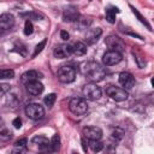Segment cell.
<instances>
[{
	"label": "cell",
	"instance_id": "1",
	"mask_svg": "<svg viewBox=\"0 0 154 154\" xmlns=\"http://www.w3.org/2000/svg\"><path fill=\"white\" fill-rule=\"evenodd\" d=\"M81 72L83 73V76L85 78H88L93 83L102 81L105 75H106L105 67H102L97 61H94V60H90V61H87V63L82 64Z\"/></svg>",
	"mask_w": 154,
	"mask_h": 154
},
{
	"label": "cell",
	"instance_id": "2",
	"mask_svg": "<svg viewBox=\"0 0 154 154\" xmlns=\"http://www.w3.org/2000/svg\"><path fill=\"white\" fill-rule=\"evenodd\" d=\"M69 109L75 116H83L88 111V102L82 97H73L69 102Z\"/></svg>",
	"mask_w": 154,
	"mask_h": 154
},
{
	"label": "cell",
	"instance_id": "3",
	"mask_svg": "<svg viewBox=\"0 0 154 154\" xmlns=\"http://www.w3.org/2000/svg\"><path fill=\"white\" fill-rule=\"evenodd\" d=\"M57 76L61 83H71L76 78V70L70 65H63L59 67Z\"/></svg>",
	"mask_w": 154,
	"mask_h": 154
},
{
	"label": "cell",
	"instance_id": "4",
	"mask_svg": "<svg viewBox=\"0 0 154 154\" xmlns=\"http://www.w3.org/2000/svg\"><path fill=\"white\" fill-rule=\"evenodd\" d=\"M83 95L85 96L87 100H91V101H95V100H99L102 95V90L101 88L96 84V83H87L84 87H83Z\"/></svg>",
	"mask_w": 154,
	"mask_h": 154
},
{
	"label": "cell",
	"instance_id": "5",
	"mask_svg": "<svg viewBox=\"0 0 154 154\" xmlns=\"http://www.w3.org/2000/svg\"><path fill=\"white\" fill-rule=\"evenodd\" d=\"M25 114L32 120H40L45 117V108L36 102L28 103L25 106Z\"/></svg>",
	"mask_w": 154,
	"mask_h": 154
},
{
	"label": "cell",
	"instance_id": "6",
	"mask_svg": "<svg viewBox=\"0 0 154 154\" xmlns=\"http://www.w3.org/2000/svg\"><path fill=\"white\" fill-rule=\"evenodd\" d=\"M105 43L109 48V51L118 52V53H122V52L125 51V43H124V41L119 36H117V35H109V36H107L106 40H105Z\"/></svg>",
	"mask_w": 154,
	"mask_h": 154
},
{
	"label": "cell",
	"instance_id": "7",
	"mask_svg": "<svg viewBox=\"0 0 154 154\" xmlns=\"http://www.w3.org/2000/svg\"><path fill=\"white\" fill-rule=\"evenodd\" d=\"M106 94L114 101L117 102H122V101H125L129 96L128 91L123 88H119V87H116V85H109L106 88Z\"/></svg>",
	"mask_w": 154,
	"mask_h": 154
},
{
	"label": "cell",
	"instance_id": "8",
	"mask_svg": "<svg viewBox=\"0 0 154 154\" xmlns=\"http://www.w3.org/2000/svg\"><path fill=\"white\" fill-rule=\"evenodd\" d=\"M123 59L122 53L118 52H113V51H107L103 55H102V63L105 66H112L116 65L118 63H120Z\"/></svg>",
	"mask_w": 154,
	"mask_h": 154
},
{
	"label": "cell",
	"instance_id": "9",
	"mask_svg": "<svg viewBox=\"0 0 154 154\" xmlns=\"http://www.w3.org/2000/svg\"><path fill=\"white\" fill-rule=\"evenodd\" d=\"M82 134L89 141H100L102 137V130L97 126H85L83 128Z\"/></svg>",
	"mask_w": 154,
	"mask_h": 154
},
{
	"label": "cell",
	"instance_id": "10",
	"mask_svg": "<svg viewBox=\"0 0 154 154\" xmlns=\"http://www.w3.org/2000/svg\"><path fill=\"white\" fill-rule=\"evenodd\" d=\"M72 46L67 45V43H61V45H58L54 51H53V55L58 59H65L67 57H70L72 54Z\"/></svg>",
	"mask_w": 154,
	"mask_h": 154
},
{
	"label": "cell",
	"instance_id": "11",
	"mask_svg": "<svg viewBox=\"0 0 154 154\" xmlns=\"http://www.w3.org/2000/svg\"><path fill=\"white\" fill-rule=\"evenodd\" d=\"M120 85L123 87V89H131L135 85V77L130 73V72H120L119 73V78H118Z\"/></svg>",
	"mask_w": 154,
	"mask_h": 154
},
{
	"label": "cell",
	"instance_id": "12",
	"mask_svg": "<svg viewBox=\"0 0 154 154\" xmlns=\"http://www.w3.org/2000/svg\"><path fill=\"white\" fill-rule=\"evenodd\" d=\"M14 25V17L11 13H1L0 14V30L1 31H6L12 29Z\"/></svg>",
	"mask_w": 154,
	"mask_h": 154
},
{
	"label": "cell",
	"instance_id": "13",
	"mask_svg": "<svg viewBox=\"0 0 154 154\" xmlns=\"http://www.w3.org/2000/svg\"><path fill=\"white\" fill-rule=\"evenodd\" d=\"M79 17L81 16H79L77 8L73 7V6H70V7L65 8L64 12H63V19H64V22H77L79 19Z\"/></svg>",
	"mask_w": 154,
	"mask_h": 154
},
{
	"label": "cell",
	"instance_id": "14",
	"mask_svg": "<svg viewBox=\"0 0 154 154\" xmlns=\"http://www.w3.org/2000/svg\"><path fill=\"white\" fill-rule=\"evenodd\" d=\"M31 142L35 143V144L38 147V149L42 150V152H46V150H48V149L51 148V142L48 141V138L45 137V136H41V135L32 137Z\"/></svg>",
	"mask_w": 154,
	"mask_h": 154
},
{
	"label": "cell",
	"instance_id": "15",
	"mask_svg": "<svg viewBox=\"0 0 154 154\" xmlns=\"http://www.w3.org/2000/svg\"><path fill=\"white\" fill-rule=\"evenodd\" d=\"M26 87V90L29 94L36 96V95H40L42 91H43V84L38 81H34V82H30L28 84H25Z\"/></svg>",
	"mask_w": 154,
	"mask_h": 154
},
{
	"label": "cell",
	"instance_id": "16",
	"mask_svg": "<svg viewBox=\"0 0 154 154\" xmlns=\"http://www.w3.org/2000/svg\"><path fill=\"white\" fill-rule=\"evenodd\" d=\"M101 34H102V30H101L100 28L90 29V30L87 32V35H85V41H87V43H88V45H93V43L97 42V40H99V37L101 36Z\"/></svg>",
	"mask_w": 154,
	"mask_h": 154
},
{
	"label": "cell",
	"instance_id": "17",
	"mask_svg": "<svg viewBox=\"0 0 154 154\" xmlns=\"http://www.w3.org/2000/svg\"><path fill=\"white\" fill-rule=\"evenodd\" d=\"M37 77H38V73L35 71V70H29L26 72H24L22 75V82L24 84H28L30 82H34V81H37Z\"/></svg>",
	"mask_w": 154,
	"mask_h": 154
},
{
	"label": "cell",
	"instance_id": "18",
	"mask_svg": "<svg viewBox=\"0 0 154 154\" xmlns=\"http://www.w3.org/2000/svg\"><path fill=\"white\" fill-rule=\"evenodd\" d=\"M72 52L78 57L84 55L87 53V45L84 42H82V41H76L73 43V46H72Z\"/></svg>",
	"mask_w": 154,
	"mask_h": 154
},
{
	"label": "cell",
	"instance_id": "19",
	"mask_svg": "<svg viewBox=\"0 0 154 154\" xmlns=\"http://www.w3.org/2000/svg\"><path fill=\"white\" fill-rule=\"evenodd\" d=\"M117 12H118L117 7H109L106 10V19L108 23H111V24L116 23V13Z\"/></svg>",
	"mask_w": 154,
	"mask_h": 154
},
{
	"label": "cell",
	"instance_id": "20",
	"mask_svg": "<svg viewBox=\"0 0 154 154\" xmlns=\"http://www.w3.org/2000/svg\"><path fill=\"white\" fill-rule=\"evenodd\" d=\"M49 142H51V149L53 152H59V149H60V136L58 134L53 135V137Z\"/></svg>",
	"mask_w": 154,
	"mask_h": 154
},
{
	"label": "cell",
	"instance_id": "21",
	"mask_svg": "<svg viewBox=\"0 0 154 154\" xmlns=\"http://www.w3.org/2000/svg\"><path fill=\"white\" fill-rule=\"evenodd\" d=\"M89 147L94 153H99L103 148V143L101 141H89Z\"/></svg>",
	"mask_w": 154,
	"mask_h": 154
},
{
	"label": "cell",
	"instance_id": "22",
	"mask_svg": "<svg viewBox=\"0 0 154 154\" xmlns=\"http://www.w3.org/2000/svg\"><path fill=\"white\" fill-rule=\"evenodd\" d=\"M55 99H57V95H55L54 93H52V94H48L47 96H45L43 102H45V105H46V106L52 107V106L54 105V102H55Z\"/></svg>",
	"mask_w": 154,
	"mask_h": 154
},
{
	"label": "cell",
	"instance_id": "23",
	"mask_svg": "<svg viewBox=\"0 0 154 154\" xmlns=\"http://www.w3.org/2000/svg\"><path fill=\"white\" fill-rule=\"evenodd\" d=\"M14 77V71L11 69L6 70H0V79H6V78H13Z\"/></svg>",
	"mask_w": 154,
	"mask_h": 154
},
{
	"label": "cell",
	"instance_id": "24",
	"mask_svg": "<svg viewBox=\"0 0 154 154\" xmlns=\"http://www.w3.org/2000/svg\"><path fill=\"white\" fill-rule=\"evenodd\" d=\"M46 43H47V40H46V38H43L41 42H38V45L35 47V51H34V53H32V55H31V57H32V58H35L38 53H41V52H42V49L45 48Z\"/></svg>",
	"mask_w": 154,
	"mask_h": 154
},
{
	"label": "cell",
	"instance_id": "25",
	"mask_svg": "<svg viewBox=\"0 0 154 154\" xmlns=\"http://www.w3.org/2000/svg\"><path fill=\"white\" fill-rule=\"evenodd\" d=\"M14 51L16 52H18L20 55H23V57H25L26 55V48H25V46L22 43V42H17L16 45H14Z\"/></svg>",
	"mask_w": 154,
	"mask_h": 154
},
{
	"label": "cell",
	"instance_id": "26",
	"mask_svg": "<svg viewBox=\"0 0 154 154\" xmlns=\"http://www.w3.org/2000/svg\"><path fill=\"white\" fill-rule=\"evenodd\" d=\"M20 17H28V18H32V19L40 20L43 16L40 14V13H36V12H26V13H20Z\"/></svg>",
	"mask_w": 154,
	"mask_h": 154
},
{
	"label": "cell",
	"instance_id": "27",
	"mask_svg": "<svg viewBox=\"0 0 154 154\" xmlns=\"http://www.w3.org/2000/svg\"><path fill=\"white\" fill-rule=\"evenodd\" d=\"M32 31H34V25H32V23H31L30 20H25V24H24V34H25L26 36H29V35L32 34Z\"/></svg>",
	"mask_w": 154,
	"mask_h": 154
},
{
	"label": "cell",
	"instance_id": "28",
	"mask_svg": "<svg viewBox=\"0 0 154 154\" xmlns=\"http://www.w3.org/2000/svg\"><path fill=\"white\" fill-rule=\"evenodd\" d=\"M77 22H78L81 29H87L90 25V23H91V20L89 18H81V17H79V19Z\"/></svg>",
	"mask_w": 154,
	"mask_h": 154
},
{
	"label": "cell",
	"instance_id": "29",
	"mask_svg": "<svg viewBox=\"0 0 154 154\" xmlns=\"http://www.w3.org/2000/svg\"><path fill=\"white\" fill-rule=\"evenodd\" d=\"M132 12H134V13H135V14L138 17V19H140V20H141V22H142L144 25H147V28H148L149 30H152V28H150V25L148 24V22L146 20V18H143V17H142V14H141V13H140V12H138L136 8H134V7H132Z\"/></svg>",
	"mask_w": 154,
	"mask_h": 154
},
{
	"label": "cell",
	"instance_id": "30",
	"mask_svg": "<svg viewBox=\"0 0 154 154\" xmlns=\"http://www.w3.org/2000/svg\"><path fill=\"white\" fill-rule=\"evenodd\" d=\"M11 89V85L7 83H0V97H2L8 90Z\"/></svg>",
	"mask_w": 154,
	"mask_h": 154
},
{
	"label": "cell",
	"instance_id": "31",
	"mask_svg": "<svg viewBox=\"0 0 154 154\" xmlns=\"http://www.w3.org/2000/svg\"><path fill=\"white\" fill-rule=\"evenodd\" d=\"M26 144H28V140H26V138H20V140H18V141L14 143V147L25 148V149H26Z\"/></svg>",
	"mask_w": 154,
	"mask_h": 154
},
{
	"label": "cell",
	"instance_id": "32",
	"mask_svg": "<svg viewBox=\"0 0 154 154\" xmlns=\"http://www.w3.org/2000/svg\"><path fill=\"white\" fill-rule=\"evenodd\" d=\"M12 125H13L16 129H20V128H22V119H20L19 117L14 118L13 122H12Z\"/></svg>",
	"mask_w": 154,
	"mask_h": 154
},
{
	"label": "cell",
	"instance_id": "33",
	"mask_svg": "<svg viewBox=\"0 0 154 154\" xmlns=\"http://www.w3.org/2000/svg\"><path fill=\"white\" fill-rule=\"evenodd\" d=\"M12 154H26V150H25V148H18V147H14L13 150H12Z\"/></svg>",
	"mask_w": 154,
	"mask_h": 154
},
{
	"label": "cell",
	"instance_id": "34",
	"mask_svg": "<svg viewBox=\"0 0 154 154\" xmlns=\"http://www.w3.org/2000/svg\"><path fill=\"white\" fill-rule=\"evenodd\" d=\"M60 37L63 38V40H69V37H70V35H69V32L67 31H65V30H61L60 31Z\"/></svg>",
	"mask_w": 154,
	"mask_h": 154
},
{
	"label": "cell",
	"instance_id": "35",
	"mask_svg": "<svg viewBox=\"0 0 154 154\" xmlns=\"http://www.w3.org/2000/svg\"><path fill=\"white\" fill-rule=\"evenodd\" d=\"M82 147H83V150H84V152H87V149H88V147H87V143H85V141H84V138H82Z\"/></svg>",
	"mask_w": 154,
	"mask_h": 154
},
{
	"label": "cell",
	"instance_id": "36",
	"mask_svg": "<svg viewBox=\"0 0 154 154\" xmlns=\"http://www.w3.org/2000/svg\"><path fill=\"white\" fill-rule=\"evenodd\" d=\"M40 154H48V153H46V152H42V153H40Z\"/></svg>",
	"mask_w": 154,
	"mask_h": 154
},
{
	"label": "cell",
	"instance_id": "37",
	"mask_svg": "<svg viewBox=\"0 0 154 154\" xmlns=\"http://www.w3.org/2000/svg\"><path fill=\"white\" fill-rule=\"evenodd\" d=\"M72 154H78V153H76V152H73V153H72Z\"/></svg>",
	"mask_w": 154,
	"mask_h": 154
},
{
	"label": "cell",
	"instance_id": "38",
	"mask_svg": "<svg viewBox=\"0 0 154 154\" xmlns=\"http://www.w3.org/2000/svg\"><path fill=\"white\" fill-rule=\"evenodd\" d=\"M0 124H1V118H0Z\"/></svg>",
	"mask_w": 154,
	"mask_h": 154
}]
</instances>
